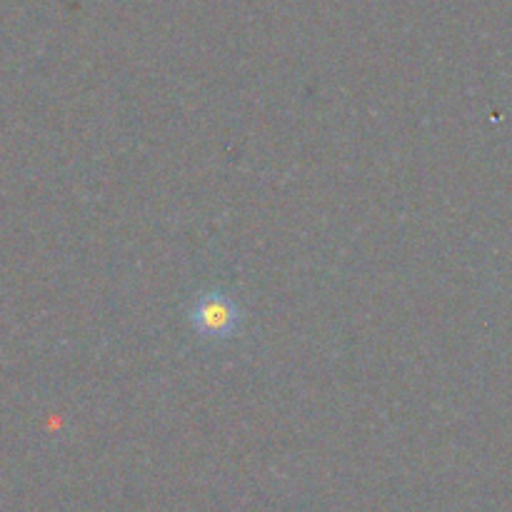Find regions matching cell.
Segmentation results:
<instances>
[{"label":"cell","mask_w":512,"mask_h":512,"mask_svg":"<svg viewBox=\"0 0 512 512\" xmlns=\"http://www.w3.org/2000/svg\"><path fill=\"white\" fill-rule=\"evenodd\" d=\"M190 323L200 338L220 343V340H230L240 333L243 313L228 293L208 290V293H200L195 298L193 308H190Z\"/></svg>","instance_id":"cell-1"}]
</instances>
